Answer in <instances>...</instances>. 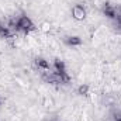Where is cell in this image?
<instances>
[{
  "mask_svg": "<svg viewBox=\"0 0 121 121\" xmlns=\"http://www.w3.org/2000/svg\"><path fill=\"white\" fill-rule=\"evenodd\" d=\"M35 26L32 24L30 18L27 16H21L18 20H17V31H23V32H30L31 30H34Z\"/></svg>",
  "mask_w": 121,
  "mask_h": 121,
  "instance_id": "cell-1",
  "label": "cell"
},
{
  "mask_svg": "<svg viewBox=\"0 0 121 121\" xmlns=\"http://www.w3.org/2000/svg\"><path fill=\"white\" fill-rule=\"evenodd\" d=\"M72 14H73V18L76 20H83L86 17V9L80 4H76L73 9H72Z\"/></svg>",
  "mask_w": 121,
  "mask_h": 121,
  "instance_id": "cell-2",
  "label": "cell"
},
{
  "mask_svg": "<svg viewBox=\"0 0 121 121\" xmlns=\"http://www.w3.org/2000/svg\"><path fill=\"white\" fill-rule=\"evenodd\" d=\"M35 66L38 68V70H42V72H48L49 70V63L42 58H37L35 59Z\"/></svg>",
  "mask_w": 121,
  "mask_h": 121,
  "instance_id": "cell-3",
  "label": "cell"
},
{
  "mask_svg": "<svg viewBox=\"0 0 121 121\" xmlns=\"http://www.w3.org/2000/svg\"><path fill=\"white\" fill-rule=\"evenodd\" d=\"M103 11H104V14H106L107 17H110V18H116V17H117V10H116L113 6H110V4H106L104 9H103Z\"/></svg>",
  "mask_w": 121,
  "mask_h": 121,
  "instance_id": "cell-4",
  "label": "cell"
},
{
  "mask_svg": "<svg viewBox=\"0 0 121 121\" xmlns=\"http://www.w3.org/2000/svg\"><path fill=\"white\" fill-rule=\"evenodd\" d=\"M65 41H66L69 45H80V44H82V39H80L79 37H68Z\"/></svg>",
  "mask_w": 121,
  "mask_h": 121,
  "instance_id": "cell-5",
  "label": "cell"
},
{
  "mask_svg": "<svg viewBox=\"0 0 121 121\" xmlns=\"http://www.w3.org/2000/svg\"><path fill=\"white\" fill-rule=\"evenodd\" d=\"M79 94H82V96H86L87 94V91H89V86H86V85H82V86H79Z\"/></svg>",
  "mask_w": 121,
  "mask_h": 121,
  "instance_id": "cell-6",
  "label": "cell"
},
{
  "mask_svg": "<svg viewBox=\"0 0 121 121\" xmlns=\"http://www.w3.org/2000/svg\"><path fill=\"white\" fill-rule=\"evenodd\" d=\"M117 18H118V21L121 23V9L118 10V11H117Z\"/></svg>",
  "mask_w": 121,
  "mask_h": 121,
  "instance_id": "cell-7",
  "label": "cell"
}]
</instances>
